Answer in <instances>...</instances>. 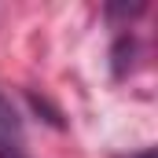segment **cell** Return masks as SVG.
Masks as SVG:
<instances>
[{
	"instance_id": "obj_1",
	"label": "cell",
	"mask_w": 158,
	"mask_h": 158,
	"mask_svg": "<svg viewBox=\"0 0 158 158\" xmlns=\"http://www.w3.org/2000/svg\"><path fill=\"white\" fill-rule=\"evenodd\" d=\"M19 147H22V121L15 107L0 96V155H19Z\"/></svg>"
},
{
	"instance_id": "obj_2",
	"label": "cell",
	"mask_w": 158,
	"mask_h": 158,
	"mask_svg": "<svg viewBox=\"0 0 158 158\" xmlns=\"http://www.w3.org/2000/svg\"><path fill=\"white\" fill-rule=\"evenodd\" d=\"M136 158H155V151H143V155H136Z\"/></svg>"
}]
</instances>
